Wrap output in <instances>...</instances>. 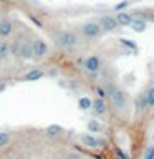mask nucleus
<instances>
[{"instance_id":"obj_19","label":"nucleus","mask_w":154,"mask_h":159,"mask_svg":"<svg viewBox=\"0 0 154 159\" xmlns=\"http://www.w3.org/2000/svg\"><path fill=\"white\" fill-rule=\"evenodd\" d=\"M136 106H138V109H141V111H144V109L147 108V99H146V93H143L141 96L138 98V101H136Z\"/></svg>"},{"instance_id":"obj_23","label":"nucleus","mask_w":154,"mask_h":159,"mask_svg":"<svg viewBox=\"0 0 154 159\" xmlns=\"http://www.w3.org/2000/svg\"><path fill=\"white\" fill-rule=\"evenodd\" d=\"M144 159H154V144L144 151Z\"/></svg>"},{"instance_id":"obj_11","label":"nucleus","mask_w":154,"mask_h":159,"mask_svg":"<svg viewBox=\"0 0 154 159\" xmlns=\"http://www.w3.org/2000/svg\"><path fill=\"white\" fill-rule=\"evenodd\" d=\"M91 109H93V113L96 114V116H104V114L108 113V103L104 101L103 98H96L93 101Z\"/></svg>"},{"instance_id":"obj_24","label":"nucleus","mask_w":154,"mask_h":159,"mask_svg":"<svg viewBox=\"0 0 154 159\" xmlns=\"http://www.w3.org/2000/svg\"><path fill=\"white\" fill-rule=\"evenodd\" d=\"M96 94H98V98H106L108 96V91H106V88H103V86H98L96 88Z\"/></svg>"},{"instance_id":"obj_22","label":"nucleus","mask_w":154,"mask_h":159,"mask_svg":"<svg viewBox=\"0 0 154 159\" xmlns=\"http://www.w3.org/2000/svg\"><path fill=\"white\" fill-rule=\"evenodd\" d=\"M114 154H116V159H129V156L121 148H114Z\"/></svg>"},{"instance_id":"obj_17","label":"nucleus","mask_w":154,"mask_h":159,"mask_svg":"<svg viewBox=\"0 0 154 159\" xmlns=\"http://www.w3.org/2000/svg\"><path fill=\"white\" fill-rule=\"evenodd\" d=\"M10 143H12V134L7 131H0V149L7 148Z\"/></svg>"},{"instance_id":"obj_6","label":"nucleus","mask_w":154,"mask_h":159,"mask_svg":"<svg viewBox=\"0 0 154 159\" xmlns=\"http://www.w3.org/2000/svg\"><path fill=\"white\" fill-rule=\"evenodd\" d=\"M17 57L23 61L33 60V50H32V40H22L17 48Z\"/></svg>"},{"instance_id":"obj_2","label":"nucleus","mask_w":154,"mask_h":159,"mask_svg":"<svg viewBox=\"0 0 154 159\" xmlns=\"http://www.w3.org/2000/svg\"><path fill=\"white\" fill-rule=\"evenodd\" d=\"M106 91H108V96L111 99L113 106L116 109H124V106H126V93L121 88H118L116 84H108Z\"/></svg>"},{"instance_id":"obj_15","label":"nucleus","mask_w":154,"mask_h":159,"mask_svg":"<svg viewBox=\"0 0 154 159\" xmlns=\"http://www.w3.org/2000/svg\"><path fill=\"white\" fill-rule=\"evenodd\" d=\"M88 131L89 133H101L103 131V124L98 121V119H89L88 121Z\"/></svg>"},{"instance_id":"obj_5","label":"nucleus","mask_w":154,"mask_h":159,"mask_svg":"<svg viewBox=\"0 0 154 159\" xmlns=\"http://www.w3.org/2000/svg\"><path fill=\"white\" fill-rule=\"evenodd\" d=\"M83 68L86 73H91V75H96L101 71L103 68V61L101 58L98 57V55H89V57H86L83 60Z\"/></svg>"},{"instance_id":"obj_10","label":"nucleus","mask_w":154,"mask_h":159,"mask_svg":"<svg viewBox=\"0 0 154 159\" xmlns=\"http://www.w3.org/2000/svg\"><path fill=\"white\" fill-rule=\"evenodd\" d=\"M43 76H45V71H43L42 68H30L28 71H25V73H23L22 80H23V81L33 83V81H38V80H42Z\"/></svg>"},{"instance_id":"obj_27","label":"nucleus","mask_w":154,"mask_h":159,"mask_svg":"<svg viewBox=\"0 0 154 159\" xmlns=\"http://www.w3.org/2000/svg\"><path fill=\"white\" fill-rule=\"evenodd\" d=\"M152 141H154V136H152Z\"/></svg>"},{"instance_id":"obj_25","label":"nucleus","mask_w":154,"mask_h":159,"mask_svg":"<svg viewBox=\"0 0 154 159\" xmlns=\"http://www.w3.org/2000/svg\"><path fill=\"white\" fill-rule=\"evenodd\" d=\"M128 5H129V2L126 0V2H123V3H118L116 7H114V10H116V12H121V10H123V8H126Z\"/></svg>"},{"instance_id":"obj_21","label":"nucleus","mask_w":154,"mask_h":159,"mask_svg":"<svg viewBox=\"0 0 154 159\" xmlns=\"http://www.w3.org/2000/svg\"><path fill=\"white\" fill-rule=\"evenodd\" d=\"M146 99H147V108H154V86H151L146 91Z\"/></svg>"},{"instance_id":"obj_4","label":"nucleus","mask_w":154,"mask_h":159,"mask_svg":"<svg viewBox=\"0 0 154 159\" xmlns=\"http://www.w3.org/2000/svg\"><path fill=\"white\" fill-rule=\"evenodd\" d=\"M32 50H33V60H37V61L45 60L48 57V52H50L47 42L42 38H33L32 40Z\"/></svg>"},{"instance_id":"obj_14","label":"nucleus","mask_w":154,"mask_h":159,"mask_svg":"<svg viewBox=\"0 0 154 159\" xmlns=\"http://www.w3.org/2000/svg\"><path fill=\"white\" fill-rule=\"evenodd\" d=\"M65 131L63 126H60V124H50V126L45 128V134H48V136H60Z\"/></svg>"},{"instance_id":"obj_7","label":"nucleus","mask_w":154,"mask_h":159,"mask_svg":"<svg viewBox=\"0 0 154 159\" xmlns=\"http://www.w3.org/2000/svg\"><path fill=\"white\" fill-rule=\"evenodd\" d=\"M13 33V22L8 17H0V40H7Z\"/></svg>"},{"instance_id":"obj_20","label":"nucleus","mask_w":154,"mask_h":159,"mask_svg":"<svg viewBox=\"0 0 154 159\" xmlns=\"http://www.w3.org/2000/svg\"><path fill=\"white\" fill-rule=\"evenodd\" d=\"M119 43L123 45V47H126L129 50H133V52H138V45L131 42V40H126V38H119Z\"/></svg>"},{"instance_id":"obj_8","label":"nucleus","mask_w":154,"mask_h":159,"mask_svg":"<svg viewBox=\"0 0 154 159\" xmlns=\"http://www.w3.org/2000/svg\"><path fill=\"white\" fill-rule=\"evenodd\" d=\"M79 141H81L83 146H86L89 149H99V148H103V141L101 139H98L96 136H93V134H81L79 136Z\"/></svg>"},{"instance_id":"obj_16","label":"nucleus","mask_w":154,"mask_h":159,"mask_svg":"<svg viewBox=\"0 0 154 159\" xmlns=\"http://www.w3.org/2000/svg\"><path fill=\"white\" fill-rule=\"evenodd\" d=\"M78 106H79V109H83V111H88V109H91V106H93V99L88 98V96H81L78 99Z\"/></svg>"},{"instance_id":"obj_13","label":"nucleus","mask_w":154,"mask_h":159,"mask_svg":"<svg viewBox=\"0 0 154 159\" xmlns=\"http://www.w3.org/2000/svg\"><path fill=\"white\" fill-rule=\"evenodd\" d=\"M10 43L7 40H0V63H5L10 57Z\"/></svg>"},{"instance_id":"obj_12","label":"nucleus","mask_w":154,"mask_h":159,"mask_svg":"<svg viewBox=\"0 0 154 159\" xmlns=\"http://www.w3.org/2000/svg\"><path fill=\"white\" fill-rule=\"evenodd\" d=\"M133 20H134L133 15L128 13V12H124V10H121V12L116 13V22L119 23V27H131Z\"/></svg>"},{"instance_id":"obj_26","label":"nucleus","mask_w":154,"mask_h":159,"mask_svg":"<svg viewBox=\"0 0 154 159\" xmlns=\"http://www.w3.org/2000/svg\"><path fill=\"white\" fill-rule=\"evenodd\" d=\"M5 89V84H0V91H3Z\"/></svg>"},{"instance_id":"obj_9","label":"nucleus","mask_w":154,"mask_h":159,"mask_svg":"<svg viewBox=\"0 0 154 159\" xmlns=\"http://www.w3.org/2000/svg\"><path fill=\"white\" fill-rule=\"evenodd\" d=\"M99 25H101L103 32H113L119 27V23L116 22V17L114 15H104V17L99 20Z\"/></svg>"},{"instance_id":"obj_3","label":"nucleus","mask_w":154,"mask_h":159,"mask_svg":"<svg viewBox=\"0 0 154 159\" xmlns=\"http://www.w3.org/2000/svg\"><path fill=\"white\" fill-rule=\"evenodd\" d=\"M79 33L84 40H96L103 33V30L99 22H86L79 27Z\"/></svg>"},{"instance_id":"obj_1","label":"nucleus","mask_w":154,"mask_h":159,"mask_svg":"<svg viewBox=\"0 0 154 159\" xmlns=\"http://www.w3.org/2000/svg\"><path fill=\"white\" fill-rule=\"evenodd\" d=\"M53 42L57 43L58 48L65 50V52H71V50H75L78 47L79 38L75 32H71V30H61V32H58L53 37Z\"/></svg>"},{"instance_id":"obj_18","label":"nucleus","mask_w":154,"mask_h":159,"mask_svg":"<svg viewBox=\"0 0 154 159\" xmlns=\"http://www.w3.org/2000/svg\"><path fill=\"white\" fill-rule=\"evenodd\" d=\"M131 27H133L134 32H144L147 25H146V22H144V20H133Z\"/></svg>"}]
</instances>
